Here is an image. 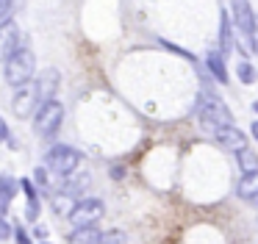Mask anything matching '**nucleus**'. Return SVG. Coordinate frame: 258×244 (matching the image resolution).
I'll list each match as a JSON object with an SVG mask.
<instances>
[{
    "label": "nucleus",
    "instance_id": "1",
    "mask_svg": "<svg viewBox=\"0 0 258 244\" xmlns=\"http://www.w3.org/2000/svg\"><path fill=\"white\" fill-rule=\"evenodd\" d=\"M34 72H36V55L31 53L28 47H23L12 61H6L3 75H6V81L12 83L14 89H20V86H28L31 78H34Z\"/></svg>",
    "mask_w": 258,
    "mask_h": 244
},
{
    "label": "nucleus",
    "instance_id": "2",
    "mask_svg": "<svg viewBox=\"0 0 258 244\" xmlns=\"http://www.w3.org/2000/svg\"><path fill=\"white\" fill-rule=\"evenodd\" d=\"M81 164V153L75 147H67V144H56V147H50V153H47V166H50L56 175H73L75 169H78Z\"/></svg>",
    "mask_w": 258,
    "mask_h": 244
},
{
    "label": "nucleus",
    "instance_id": "3",
    "mask_svg": "<svg viewBox=\"0 0 258 244\" xmlns=\"http://www.w3.org/2000/svg\"><path fill=\"white\" fill-rule=\"evenodd\" d=\"M61 119H64V105L58 103V100H53V103H45L36 111L34 128H36L39 136H53V133L61 128Z\"/></svg>",
    "mask_w": 258,
    "mask_h": 244
},
{
    "label": "nucleus",
    "instance_id": "4",
    "mask_svg": "<svg viewBox=\"0 0 258 244\" xmlns=\"http://www.w3.org/2000/svg\"><path fill=\"white\" fill-rule=\"evenodd\" d=\"M103 203L97 197H86V200H78V203L73 205V211H70V222L75 225V230L78 227H95V222L103 216Z\"/></svg>",
    "mask_w": 258,
    "mask_h": 244
},
{
    "label": "nucleus",
    "instance_id": "5",
    "mask_svg": "<svg viewBox=\"0 0 258 244\" xmlns=\"http://www.w3.org/2000/svg\"><path fill=\"white\" fill-rule=\"evenodd\" d=\"M42 108L39 103V89H36V83H28V86H20L17 92H14V114L20 116V119H25V116L34 114Z\"/></svg>",
    "mask_w": 258,
    "mask_h": 244
},
{
    "label": "nucleus",
    "instance_id": "6",
    "mask_svg": "<svg viewBox=\"0 0 258 244\" xmlns=\"http://www.w3.org/2000/svg\"><path fill=\"white\" fill-rule=\"evenodd\" d=\"M23 50V31H20L17 22H9V25L0 28V61L6 64L14 55Z\"/></svg>",
    "mask_w": 258,
    "mask_h": 244
},
{
    "label": "nucleus",
    "instance_id": "7",
    "mask_svg": "<svg viewBox=\"0 0 258 244\" xmlns=\"http://www.w3.org/2000/svg\"><path fill=\"white\" fill-rule=\"evenodd\" d=\"M58 83H61V78H58L56 70H45L39 75V81H36V89H39V103H53V94H56Z\"/></svg>",
    "mask_w": 258,
    "mask_h": 244
},
{
    "label": "nucleus",
    "instance_id": "8",
    "mask_svg": "<svg viewBox=\"0 0 258 244\" xmlns=\"http://www.w3.org/2000/svg\"><path fill=\"white\" fill-rule=\"evenodd\" d=\"M217 139H219V142H222L228 150H236V153H244L247 139H244V133H239L236 128H222V131L217 133Z\"/></svg>",
    "mask_w": 258,
    "mask_h": 244
},
{
    "label": "nucleus",
    "instance_id": "9",
    "mask_svg": "<svg viewBox=\"0 0 258 244\" xmlns=\"http://www.w3.org/2000/svg\"><path fill=\"white\" fill-rule=\"evenodd\" d=\"M70 244H103V233L97 227H78L70 233Z\"/></svg>",
    "mask_w": 258,
    "mask_h": 244
},
{
    "label": "nucleus",
    "instance_id": "10",
    "mask_svg": "<svg viewBox=\"0 0 258 244\" xmlns=\"http://www.w3.org/2000/svg\"><path fill=\"white\" fill-rule=\"evenodd\" d=\"M89 186V175H75V177H70V180H64V186H61V194L64 197H78L84 189Z\"/></svg>",
    "mask_w": 258,
    "mask_h": 244
},
{
    "label": "nucleus",
    "instance_id": "11",
    "mask_svg": "<svg viewBox=\"0 0 258 244\" xmlns=\"http://www.w3.org/2000/svg\"><path fill=\"white\" fill-rule=\"evenodd\" d=\"M239 192H241V197H258V172L247 175L244 180L239 183Z\"/></svg>",
    "mask_w": 258,
    "mask_h": 244
},
{
    "label": "nucleus",
    "instance_id": "12",
    "mask_svg": "<svg viewBox=\"0 0 258 244\" xmlns=\"http://www.w3.org/2000/svg\"><path fill=\"white\" fill-rule=\"evenodd\" d=\"M14 194H17V180L12 175H0V197L12 200Z\"/></svg>",
    "mask_w": 258,
    "mask_h": 244
},
{
    "label": "nucleus",
    "instance_id": "13",
    "mask_svg": "<svg viewBox=\"0 0 258 244\" xmlns=\"http://www.w3.org/2000/svg\"><path fill=\"white\" fill-rule=\"evenodd\" d=\"M239 161H241V169H244V172H250V169H252V172H258V158L250 153V150L239 153Z\"/></svg>",
    "mask_w": 258,
    "mask_h": 244
},
{
    "label": "nucleus",
    "instance_id": "14",
    "mask_svg": "<svg viewBox=\"0 0 258 244\" xmlns=\"http://www.w3.org/2000/svg\"><path fill=\"white\" fill-rule=\"evenodd\" d=\"M12 14H14V3H9V0H0V28L12 22Z\"/></svg>",
    "mask_w": 258,
    "mask_h": 244
},
{
    "label": "nucleus",
    "instance_id": "15",
    "mask_svg": "<svg viewBox=\"0 0 258 244\" xmlns=\"http://www.w3.org/2000/svg\"><path fill=\"white\" fill-rule=\"evenodd\" d=\"M9 236H14V227L9 225L6 214H0V241H3V238H9Z\"/></svg>",
    "mask_w": 258,
    "mask_h": 244
},
{
    "label": "nucleus",
    "instance_id": "16",
    "mask_svg": "<svg viewBox=\"0 0 258 244\" xmlns=\"http://www.w3.org/2000/svg\"><path fill=\"white\" fill-rule=\"evenodd\" d=\"M103 244H125V233H119V230L106 233V236H103Z\"/></svg>",
    "mask_w": 258,
    "mask_h": 244
},
{
    "label": "nucleus",
    "instance_id": "17",
    "mask_svg": "<svg viewBox=\"0 0 258 244\" xmlns=\"http://www.w3.org/2000/svg\"><path fill=\"white\" fill-rule=\"evenodd\" d=\"M14 238H17V244H31V238H28V233L23 230V227H14Z\"/></svg>",
    "mask_w": 258,
    "mask_h": 244
},
{
    "label": "nucleus",
    "instance_id": "18",
    "mask_svg": "<svg viewBox=\"0 0 258 244\" xmlns=\"http://www.w3.org/2000/svg\"><path fill=\"white\" fill-rule=\"evenodd\" d=\"M0 142H9V125L3 116H0Z\"/></svg>",
    "mask_w": 258,
    "mask_h": 244
}]
</instances>
